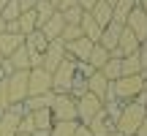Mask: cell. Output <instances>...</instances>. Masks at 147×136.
Masks as SVG:
<instances>
[{
	"instance_id": "6da1fadb",
	"label": "cell",
	"mask_w": 147,
	"mask_h": 136,
	"mask_svg": "<svg viewBox=\"0 0 147 136\" xmlns=\"http://www.w3.org/2000/svg\"><path fill=\"white\" fill-rule=\"evenodd\" d=\"M144 120H147L144 106H139L136 101H128V104H123V112H120V117H117V123H115V131L120 136H134L136 128L142 125Z\"/></svg>"
},
{
	"instance_id": "7a4b0ae2",
	"label": "cell",
	"mask_w": 147,
	"mask_h": 136,
	"mask_svg": "<svg viewBox=\"0 0 147 136\" xmlns=\"http://www.w3.org/2000/svg\"><path fill=\"white\" fill-rule=\"evenodd\" d=\"M142 84H144V73H139V76H120L117 82H112V95L120 104H128V101H134L142 93Z\"/></svg>"
},
{
	"instance_id": "3957f363",
	"label": "cell",
	"mask_w": 147,
	"mask_h": 136,
	"mask_svg": "<svg viewBox=\"0 0 147 136\" xmlns=\"http://www.w3.org/2000/svg\"><path fill=\"white\" fill-rule=\"evenodd\" d=\"M74 76H76V63L65 57L63 63H60V68L52 73V93L68 95V90H71V84H74Z\"/></svg>"
},
{
	"instance_id": "277c9868",
	"label": "cell",
	"mask_w": 147,
	"mask_h": 136,
	"mask_svg": "<svg viewBox=\"0 0 147 136\" xmlns=\"http://www.w3.org/2000/svg\"><path fill=\"white\" fill-rule=\"evenodd\" d=\"M49 112H52L55 123H76V98L55 93V104H52Z\"/></svg>"
},
{
	"instance_id": "5b68a950",
	"label": "cell",
	"mask_w": 147,
	"mask_h": 136,
	"mask_svg": "<svg viewBox=\"0 0 147 136\" xmlns=\"http://www.w3.org/2000/svg\"><path fill=\"white\" fill-rule=\"evenodd\" d=\"M98 112H104V101L101 98H95V95H90V93H84L82 98H76V123L87 125Z\"/></svg>"
},
{
	"instance_id": "8992f818",
	"label": "cell",
	"mask_w": 147,
	"mask_h": 136,
	"mask_svg": "<svg viewBox=\"0 0 147 136\" xmlns=\"http://www.w3.org/2000/svg\"><path fill=\"white\" fill-rule=\"evenodd\" d=\"M5 87H8V101L14 104H25L27 98V71H14L5 79Z\"/></svg>"
},
{
	"instance_id": "52a82bcc",
	"label": "cell",
	"mask_w": 147,
	"mask_h": 136,
	"mask_svg": "<svg viewBox=\"0 0 147 136\" xmlns=\"http://www.w3.org/2000/svg\"><path fill=\"white\" fill-rule=\"evenodd\" d=\"M44 93H52V76H49L44 68H33V71H27V98H33V95H44Z\"/></svg>"
},
{
	"instance_id": "ba28073f",
	"label": "cell",
	"mask_w": 147,
	"mask_h": 136,
	"mask_svg": "<svg viewBox=\"0 0 147 136\" xmlns=\"http://www.w3.org/2000/svg\"><path fill=\"white\" fill-rule=\"evenodd\" d=\"M41 68L52 76L55 71L60 68V63L65 60V46H63V41H49V46L44 49V55H41Z\"/></svg>"
},
{
	"instance_id": "9c48e42d",
	"label": "cell",
	"mask_w": 147,
	"mask_h": 136,
	"mask_svg": "<svg viewBox=\"0 0 147 136\" xmlns=\"http://www.w3.org/2000/svg\"><path fill=\"white\" fill-rule=\"evenodd\" d=\"M125 30H131L134 38H136L139 44L147 41V14H144L142 8H134L131 14H128V19H125Z\"/></svg>"
},
{
	"instance_id": "30bf717a",
	"label": "cell",
	"mask_w": 147,
	"mask_h": 136,
	"mask_svg": "<svg viewBox=\"0 0 147 136\" xmlns=\"http://www.w3.org/2000/svg\"><path fill=\"white\" fill-rule=\"evenodd\" d=\"M63 46H65V57L68 60H74V63H87V57H90L95 44L87 41V38H76L71 44H63Z\"/></svg>"
},
{
	"instance_id": "8fae6325",
	"label": "cell",
	"mask_w": 147,
	"mask_h": 136,
	"mask_svg": "<svg viewBox=\"0 0 147 136\" xmlns=\"http://www.w3.org/2000/svg\"><path fill=\"white\" fill-rule=\"evenodd\" d=\"M139 52V41L134 38V33L131 30H125L123 27V33H120V38H117V49L112 52V57H128V55H136Z\"/></svg>"
},
{
	"instance_id": "7c38bea8",
	"label": "cell",
	"mask_w": 147,
	"mask_h": 136,
	"mask_svg": "<svg viewBox=\"0 0 147 136\" xmlns=\"http://www.w3.org/2000/svg\"><path fill=\"white\" fill-rule=\"evenodd\" d=\"M63 27H65V22H63V16H60V11H55V16L52 19H47L38 30H41V36L47 38V41H60V33H63Z\"/></svg>"
},
{
	"instance_id": "4fadbf2b",
	"label": "cell",
	"mask_w": 147,
	"mask_h": 136,
	"mask_svg": "<svg viewBox=\"0 0 147 136\" xmlns=\"http://www.w3.org/2000/svg\"><path fill=\"white\" fill-rule=\"evenodd\" d=\"M84 82H87V93L95 95V98H101V101L106 98V93H109V84H112V82H106V79H104V73H101V71H93L87 79H84Z\"/></svg>"
},
{
	"instance_id": "5bb4252c",
	"label": "cell",
	"mask_w": 147,
	"mask_h": 136,
	"mask_svg": "<svg viewBox=\"0 0 147 136\" xmlns=\"http://www.w3.org/2000/svg\"><path fill=\"white\" fill-rule=\"evenodd\" d=\"M123 27H125V25H117V22H112V25H106V27H104V33H101V41H98V46H104L106 52L112 55V52L117 49V38H120Z\"/></svg>"
},
{
	"instance_id": "9a60e30c",
	"label": "cell",
	"mask_w": 147,
	"mask_h": 136,
	"mask_svg": "<svg viewBox=\"0 0 147 136\" xmlns=\"http://www.w3.org/2000/svg\"><path fill=\"white\" fill-rule=\"evenodd\" d=\"M87 128H90V133H93V136H109L112 131H115V123L106 117V112H98V114L87 123Z\"/></svg>"
},
{
	"instance_id": "2e32d148",
	"label": "cell",
	"mask_w": 147,
	"mask_h": 136,
	"mask_svg": "<svg viewBox=\"0 0 147 136\" xmlns=\"http://www.w3.org/2000/svg\"><path fill=\"white\" fill-rule=\"evenodd\" d=\"M25 46V36H19V33H3L0 36V55L3 57H8V55H14L16 49Z\"/></svg>"
},
{
	"instance_id": "e0dca14e",
	"label": "cell",
	"mask_w": 147,
	"mask_h": 136,
	"mask_svg": "<svg viewBox=\"0 0 147 136\" xmlns=\"http://www.w3.org/2000/svg\"><path fill=\"white\" fill-rule=\"evenodd\" d=\"M52 104H55V93H44V95L25 98L22 109H25V112H38V109H52Z\"/></svg>"
},
{
	"instance_id": "ac0fdd59",
	"label": "cell",
	"mask_w": 147,
	"mask_h": 136,
	"mask_svg": "<svg viewBox=\"0 0 147 136\" xmlns=\"http://www.w3.org/2000/svg\"><path fill=\"white\" fill-rule=\"evenodd\" d=\"M79 27H82V36L87 38V41H93V44H98V41H101V33H104V27L95 25V19H93L90 14H84V16H82Z\"/></svg>"
},
{
	"instance_id": "d6986e66",
	"label": "cell",
	"mask_w": 147,
	"mask_h": 136,
	"mask_svg": "<svg viewBox=\"0 0 147 136\" xmlns=\"http://www.w3.org/2000/svg\"><path fill=\"white\" fill-rule=\"evenodd\" d=\"M16 27H19L22 36H30V33H36V30H38V16H36V11H22L19 19H16Z\"/></svg>"
},
{
	"instance_id": "ffe728a7",
	"label": "cell",
	"mask_w": 147,
	"mask_h": 136,
	"mask_svg": "<svg viewBox=\"0 0 147 136\" xmlns=\"http://www.w3.org/2000/svg\"><path fill=\"white\" fill-rule=\"evenodd\" d=\"M90 16L95 19V25H98V27L112 25V5H106L104 0H98V3L93 5V11H90Z\"/></svg>"
},
{
	"instance_id": "44dd1931",
	"label": "cell",
	"mask_w": 147,
	"mask_h": 136,
	"mask_svg": "<svg viewBox=\"0 0 147 136\" xmlns=\"http://www.w3.org/2000/svg\"><path fill=\"white\" fill-rule=\"evenodd\" d=\"M49 46V41L41 36V30H36V33H30V36H25V49L30 55H44V49Z\"/></svg>"
},
{
	"instance_id": "7402d4cb",
	"label": "cell",
	"mask_w": 147,
	"mask_h": 136,
	"mask_svg": "<svg viewBox=\"0 0 147 136\" xmlns=\"http://www.w3.org/2000/svg\"><path fill=\"white\" fill-rule=\"evenodd\" d=\"M136 8V0H117V5L112 8V22H117V25H125L128 14Z\"/></svg>"
},
{
	"instance_id": "603a6c76",
	"label": "cell",
	"mask_w": 147,
	"mask_h": 136,
	"mask_svg": "<svg viewBox=\"0 0 147 136\" xmlns=\"http://www.w3.org/2000/svg\"><path fill=\"white\" fill-rule=\"evenodd\" d=\"M30 114V120H33V131H49L52 128V112L49 109H38V112H27Z\"/></svg>"
},
{
	"instance_id": "cb8c5ba5",
	"label": "cell",
	"mask_w": 147,
	"mask_h": 136,
	"mask_svg": "<svg viewBox=\"0 0 147 136\" xmlns=\"http://www.w3.org/2000/svg\"><path fill=\"white\" fill-rule=\"evenodd\" d=\"M5 60L11 63V68H14V71H30V55H27V49H25V46L16 49L14 55H8Z\"/></svg>"
},
{
	"instance_id": "d4e9b609",
	"label": "cell",
	"mask_w": 147,
	"mask_h": 136,
	"mask_svg": "<svg viewBox=\"0 0 147 136\" xmlns=\"http://www.w3.org/2000/svg\"><path fill=\"white\" fill-rule=\"evenodd\" d=\"M109 57H112V55L106 52L104 46H98V44H95L93 52H90V57H87V65L93 68V71H101V68L106 65V60H109Z\"/></svg>"
},
{
	"instance_id": "484cf974",
	"label": "cell",
	"mask_w": 147,
	"mask_h": 136,
	"mask_svg": "<svg viewBox=\"0 0 147 136\" xmlns=\"http://www.w3.org/2000/svg\"><path fill=\"white\" fill-rule=\"evenodd\" d=\"M120 71L123 76H139L142 73V63H139V55H128L120 60Z\"/></svg>"
},
{
	"instance_id": "4316f807",
	"label": "cell",
	"mask_w": 147,
	"mask_h": 136,
	"mask_svg": "<svg viewBox=\"0 0 147 136\" xmlns=\"http://www.w3.org/2000/svg\"><path fill=\"white\" fill-rule=\"evenodd\" d=\"M101 73H104L106 82H117V79L123 76V71H120V57H109V60H106V65L101 68Z\"/></svg>"
},
{
	"instance_id": "83f0119b",
	"label": "cell",
	"mask_w": 147,
	"mask_h": 136,
	"mask_svg": "<svg viewBox=\"0 0 147 136\" xmlns=\"http://www.w3.org/2000/svg\"><path fill=\"white\" fill-rule=\"evenodd\" d=\"M33 11H36V16H38V27H41L47 19H52V16H55V11H57V8H55V5H49V3H44V0H38Z\"/></svg>"
},
{
	"instance_id": "f1b7e54d",
	"label": "cell",
	"mask_w": 147,
	"mask_h": 136,
	"mask_svg": "<svg viewBox=\"0 0 147 136\" xmlns=\"http://www.w3.org/2000/svg\"><path fill=\"white\" fill-rule=\"evenodd\" d=\"M74 131H76V123H52L49 136H74Z\"/></svg>"
},
{
	"instance_id": "f546056e",
	"label": "cell",
	"mask_w": 147,
	"mask_h": 136,
	"mask_svg": "<svg viewBox=\"0 0 147 136\" xmlns=\"http://www.w3.org/2000/svg\"><path fill=\"white\" fill-rule=\"evenodd\" d=\"M19 3H16V0H8V3H5V8L0 11V19H5V22H16L19 19Z\"/></svg>"
},
{
	"instance_id": "4dcf8cb0",
	"label": "cell",
	"mask_w": 147,
	"mask_h": 136,
	"mask_svg": "<svg viewBox=\"0 0 147 136\" xmlns=\"http://www.w3.org/2000/svg\"><path fill=\"white\" fill-rule=\"evenodd\" d=\"M76 38H84L82 36V27H79V25H65L63 33H60V41H63V44H71V41H76Z\"/></svg>"
},
{
	"instance_id": "1f68e13d",
	"label": "cell",
	"mask_w": 147,
	"mask_h": 136,
	"mask_svg": "<svg viewBox=\"0 0 147 136\" xmlns=\"http://www.w3.org/2000/svg\"><path fill=\"white\" fill-rule=\"evenodd\" d=\"M60 16H63L65 25H79L82 16H84V11L79 8V5H74V8H68V11H60Z\"/></svg>"
},
{
	"instance_id": "d6a6232c",
	"label": "cell",
	"mask_w": 147,
	"mask_h": 136,
	"mask_svg": "<svg viewBox=\"0 0 147 136\" xmlns=\"http://www.w3.org/2000/svg\"><path fill=\"white\" fill-rule=\"evenodd\" d=\"M8 106H11V101H8V87H5V79H0V114H3Z\"/></svg>"
},
{
	"instance_id": "836d02e7",
	"label": "cell",
	"mask_w": 147,
	"mask_h": 136,
	"mask_svg": "<svg viewBox=\"0 0 147 136\" xmlns=\"http://www.w3.org/2000/svg\"><path fill=\"white\" fill-rule=\"evenodd\" d=\"M139 63H142V73H147V41H142L139 44Z\"/></svg>"
},
{
	"instance_id": "e575fe53",
	"label": "cell",
	"mask_w": 147,
	"mask_h": 136,
	"mask_svg": "<svg viewBox=\"0 0 147 136\" xmlns=\"http://www.w3.org/2000/svg\"><path fill=\"white\" fill-rule=\"evenodd\" d=\"M95 3H98V0H76V5H79V8L84 11V14H90V11H93V5H95Z\"/></svg>"
},
{
	"instance_id": "d590c367",
	"label": "cell",
	"mask_w": 147,
	"mask_h": 136,
	"mask_svg": "<svg viewBox=\"0 0 147 136\" xmlns=\"http://www.w3.org/2000/svg\"><path fill=\"white\" fill-rule=\"evenodd\" d=\"M16 3H19V11H33L38 0H16Z\"/></svg>"
},
{
	"instance_id": "8d00e7d4",
	"label": "cell",
	"mask_w": 147,
	"mask_h": 136,
	"mask_svg": "<svg viewBox=\"0 0 147 136\" xmlns=\"http://www.w3.org/2000/svg\"><path fill=\"white\" fill-rule=\"evenodd\" d=\"M74 136H93V133H90V128H87V125L76 123V131H74Z\"/></svg>"
},
{
	"instance_id": "74e56055",
	"label": "cell",
	"mask_w": 147,
	"mask_h": 136,
	"mask_svg": "<svg viewBox=\"0 0 147 136\" xmlns=\"http://www.w3.org/2000/svg\"><path fill=\"white\" fill-rule=\"evenodd\" d=\"M76 5V0H60L57 3V11H68V8H74Z\"/></svg>"
},
{
	"instance_id": "f35d334b",
	"label": "cell",
	"mask_w": 147,
	"mask_h": 136,
	"mask_svg": "<svg viewBox=\"0 0 147 136\" xmlns=\"http://www.w3.org/2000/svg\"><path fill=\"white\" fill-rule=\"evenodd\" d=\"M134 136H147V120L142 123V125H139L136 128V133H134Z\"/></svg>"
},
{
	"instance_id": "ab89813d",
	"label": "cell",
	"mask_w": 147,
	"mask_h": 136,
	"mask_svg": "<svg viewBox=\"0 0 147 136\" xmlns=\"http://www.w3.org/2000/svg\"><path fill=\"white\" fill-rule=\"evenodd\" d=\"M136 8H142L144 14H147V0H136Z\"/></svg>"
},
{
	"instance_id": "60d3db41",
	"label": "cell",
	"mask_w": 147,
	"mask_h": 136,
	"mask_svg": "<svg viewBox=\"0 0 147 136\" xmlns=\"http://www.w3.org/2000/svg\"><path fill=\"white\" fill-rule=\"evenodd\" d=\"M30 136H49V131H33Z\"/></svg>"
},
{
	"instance_id": "b9f144b4",
	"label": "cell",
	"mask_w": 147,
	"mask_h": 136,
	"mask_svg": "<svg viewBox=\"0 0 147 136\" xmlns=\"http://www.w3.org/2000/svg\"><path fill=\"white\" fill-rule=\"evenodd\" d=\"M5 33V19H0V36Z\"/></svg>"
},
{
	"instance_id": "7bdbcfd3",
	"label": "cell",
	"mask_w": 147,
	"mask_h": 136,
	"mask_svg": "<svg viewBox=\"0 0 147 136\" xmlns=\"http://www.w3.org/2000/svg\"><path fill=\"white\" fill-rule=\"evenodd\" d=\"M142 93L147 95V73H144V84H142Z\"/></svg>"
},
{
	"instance_id": "ee69618b",
	"label": "cell",
	"mask_w": 147,
	"mask_h": 136,
	"mask_svg": "<svg viewBox=\"0 0 147 136\" xmlns=\"http://www.w3.org/2000/svg\"><path fill=\"white\" fill-rule=\"evenodd\" d=\"M44 3H49V5H55V8H57V3H60V0H44Z\"/></svg>"
},
{
	"instance_id": "f6af8a7d",
	"label": "cell",
	"mask_w": 147,
	"mask_h": 136,
	"mask_svg": "<svg viewBox=\"0 0 147 136\" xmlns=\"http://www.w3.org/2000/svg\"><path fill=\"white\" fill-rule=\"evenodd\" d=\"M104 3H106V5H112V8H115V5H117V0H104Z\"/></svg>"
},
{
	"instance_id": "bcb514c9",
	"label": "cell",
	"mask_w": 147,
	"mask_h": 136,
	"mask_svg": "<svg viewBox=\"0 0 147 136\" xmlns=\"http://www.w3.org/2000/svg\"><path fill=\"white\" fill-rule=\"evenodd\" d=\"M5 3H8V0H0V11H3V8H5Z\"/></svg>"
},
{
	"instance_id": "7dc6e473",
	"label": "cell",
	"mask_w": 147,
	"mask_h": 136,
	"mask_svg": "<svg viewBox=\"0 0 147 136\" xmlns=\"http://www.w3.org/2000/svg\"><path fill=\"white\" fill-rule=\"evenodd\" d=\"M16 136H30V133H19V131H16Z\"/></svg>"
},
{
	"instance_id": "c3c4849f",
	"label": "cell",
	"mask_w": 147,
	"mask_h": 136,
	"mask_svg": "<svg viewBox=\"0 0 147 136\" xmlns=\"http://www.w3.org/2000/svg\"><path fill=\"white\" fill-rule=\"evenodd\" d=\"M109 136H120V133H117V131H112V133H109Z\"/></svg>"
},
{
	"instance_id": "681fc988",
	"label": "cell",
	"mask_w": 147,
	"mask_h": 136,
	"mask_svg": "<svg viewBox=\"0 0 147 136\" xmlns=\"http://www.w3.org/2000/svg\"><path fill=\"white\" fill-rule=\"evenodd\" d=\"M3 60H5V57H3V55H0V63H3Z\"/></svg>"
},
{
	"instance_id": "f907efd6",
	"label": "cell",
	"mask_w": 147,
	"mask_h": 136,
	"mask_svg": "<svg viewBox=\"0 0 147 136\" xmlns=\"http://www.w3.org/2000/svg\"><path fill=\"white\" fill-rule=\"evenodd\" d=\"M144 114H147V106H144Z\"/></svg>"
}]
</instances>
